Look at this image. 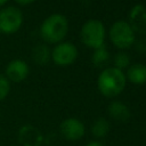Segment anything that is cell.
<instances>
[{"instance_id":"obj_1","label":"cell","mask_w":146,"mask_h":146,"mask_svg":"<svg viewBox=\"0 0 146 146\" xmlns=\"http://www.w3.org/2000/svg\"><path fill=\"white\" fill-rule=\"evenodd\" d=\"M125 84V73L114 66L104 68L97 78V88L99 92L107 98L119 96L124 90Z\"/></svg>"},{"instance_id":"obj_2","label":"cell","mask_w":146,"mask_h":146,"mask_svg":"<svg viewBox=\"0 0 146 146\" xmlns=\"http://www.w3.org/2000/svg\"><path fill=\"white\" fill-rule=\"evenodd\" d=\"M40 36L47 43L57 44L62 42L68 32L67 18L62 14H51L43 19L39 29Z\"/></svg>"},{"instance_id":"obj_3","label":"cell","mask_w":146,"mask_h":146,"mask_svg":"<svg viewBox=\"0 0 146 146\" xmlns=\"http://www.w3.org/2000/svg\"><path fill=\"white\" fill-rule=\"evenodd\" d=\"M80 38L86 47L91 48L94 50L104 47L106 38V29L104 23L95 18L88 19L81 26Z\"/></svg>"},{"instance_id":"obj_4","label":"cell","mask_w":146,"mask_h":146,"mask_svg":"<svg viewBox=\"0 0 146 146\" xmlns=\"http://www.w3.org/2000/svg\"><path fill=\"white\" fill-rule=\"evenodd\" d=\"M110 40L116 48L124 50L136 42V32L127 21H116L110 27Z\"/></svg>"},{"instance_id":"obj_5","label":"cell","mask_w":146,"mask_h":146,"mask_svg":"<svg viewBox=\"0 0 146 146\" xmlns=\"http://www.w3.org/2000/svg\"><path fill=\"white\" fill-rule=\"evenodd\" d=\"M24 16L19 8L8 6L0 9V32L2 34H14L23 25Z\"/></svg>"},{"instance_id":"obj_6","label":"cell","mask_w":146,"mask_h":146,"mask_svg":"<svg viewBox=\"0 0 146 146\" xmlns=\"http://www.w3.org/2000/svg\"><path fill=\"white\" fill-rule=\"evenodd\" d=\"M78 48L74 43L68 41H62L51 50V60L57 66H70L78 58Z\"/></svg>"},{"instance_id":"obj_7","label":"cell","mask_w":146,"mask_h":146,"mask_svg":"<svg viewBox=\"0 0 146 146\" xmlns=\"http://www.w3.org/2000/svg\"><path fill=\"white\" fill-rule=\"evenodd\" d=\"M60 135L70 141H75L84 136L86 127L83 122L76 117H67L62 121L59 125Z\"/></svg>"},{"instance_id":"obj_8","label":"cell","mask_w":146,"mask_h":146,"mask_svg":"<svg viewBox=\"0 0 146 146\" xmlns=\"http://www.w3.org/2000/svg\"><path fill=\"white\" fill-rule=\"evenodd\" d=\"M30 73V67L29 64L19 58L10 60L5 70V76L8 79L9 82L14 83H19L24 81Z\"/></svg>"},{"instance_id":"obj_9","label":"cell","mask_w":146,"mask_h":146,"mask_svg":"<svg viewBox=\"0 0 146 146\" xmlns=\"http://www.w3.org/2000/svg\"><path fill=\"white\" fill-rule=\"evenodd\" d=\"M43 140L41 131L31 124H24L18 130V141L22 146H41Z\"/></svg>"},{"instance_id":"obj_10","label":"cell","mask_w":146,"mask_h":146,"mask_svg":"<svg viewBox=\"0 0 146 146\" xmlns=\"http://www.w3.org/2000/svg\"><path fill=\"white\" fill-rule=\"evenodd\" d=\"M127 22L135 32L146 33V7L140 3L132 6L128 13Z\"/></svg>"},{"instance_id":"obj_11","label":"cell","mask_w":146,"mask_h":146,"mask_svg":"<svg viewBox=\"0 0 146 146\" xmlns=\"http://www.w3.org/2000/svg\"><path fill=\"white\" fill-rule=\"evenodd\" d=\"M107 113L108 115L121 123H124L127 121H129L131 113H130V108L128 107L127 104H124L121 100H113L110 103L108 107H107Z\"/></svg>"},{"instance_id":"obj_12","label":"cell","mask_w":146,"mask_h":146,"mask_svg":"<svg viewBox=\"0 0 146 146\" xmlns=\"http://www.w3.org/2000/svg\"><path fill=\"white\" fill-rule=\"evenodd\" d=\"M125 78L133 84L140 86L146 83V65L141 63L130 64V66L127 68Z\"/></svg>"},{"instance_id":"obj_13","label":"cell","mask_w":146,"mask_h":146,"mask_svg":"<svg viewBox=\"0 0 146 146\" xmlns=\"http://www.w3.org/2000/svg\"><path fill=\"white\" fill-rule=\"evenodd\" d=\"M32 59L38 65H46L51 59V50L46 43L34 46L32 49Z\"/></svg>"},{"instance_id":"obj_14","label":"cell","mask_w":146,"mask_h":146,"mask_svg":"<svg viewBox=\"0 0 146 146\" xmlns=\"http://www.w3.org/2000/svg\"><path fill=\"white\" fill-rule=\"evenodd\" d=\"M111 130V124L110 121L105 117H98L94 121L92 125H91V133L94 137L102 139L104 137H106L108 135Z\"/></svg>"},{"instance_id":"obj_15","label":"cell","mask_w":146,"mask_h":146,"mask_svg":"<svg viewBox=\"0 0 146 146\" xmlns=\"http://www.w3.org/2000/svg\"><path fill=\"white\" fill-rule=\"evenodd\" d=\"M91 63L96 67H100L105 65L110 59V52L105 47H100L98 49H95L91 55Z\"/></svg>"},{"instance_id":"obj_16","label":"cell","mask_w":146,"mask_h":146,"mask_svg":"<svg viewBox=\"0 0 146 146\" xmlns=\"http://www.w3.org/2000/svg\"><path fill=\"white\" fill-rule=\"evenodd\" d=\"M113 63L114 67L122 71L123 68H128L130 66V57L125 51H119L114 55Z\"/></svg>"},{"instance_id":"obj_17","label":"cell","mask_w":146,"mask_h":146,"mask_svg":"<svg viewBox=\"0 0 146 146\" xmlns=\"http://www.w3.org/2000/svg\"><path fill=\"white\" fill-rule=\"evenodd\" d=\"M10 91V82L5 76V74L0 73V102L3 100Z\"/></svg>"},{"instance_id":"obj_18","label":"cell","mask_w":146,"mask_h":146,"mask_svg":"<svg viewBox=\"0 0 146 146\" xmlns=\"http://www.w3.org/2000/svg\"><path fill=\"white\" fill-rule=\"evenodd\" d=\"M136 43V50L139 51V52H145L146 51V42L145 41H137L135 42Z\"/></svg>"},{"instance_id":"obj_19","label":"cell","mask_w":146,"mask_h":146,"mask_svg":"<svg viewBox=\"0 0 146 146\" xmlns=\"http://www.w3.org/2000/svg\"><path fill=\"white\" fill-rule=\"evenodd\" d=\"M14 1L19 6H27V5H31L32 2H34V0H14Z\"/></svg>"},{"instance_id":"obj_20","label":"cell","mask_w":146,"mask_h":146,"mask_svg":"<svg viewBox=\"0 0 146 146\" xmlns=\"http://www.w3.org/2000/svg\"><path fill=\"white\" fill-rule=\"evenodd\" d=\"M84 146H105L102 141H98V140H92V141H89Z\"/></svg>"},{"instance_id":"obj_21","label":"cell","mask_w":146,"mask_h":146,"mask_svg":"<svg viewBox=\"0 0 146 146\" xmlns=\"http://www.w3.org/2000/svg\"><path fill=\"white\" fill-rule=\"evenodd\" d=\"M9 0H0V7H2V6H5L7 2H8Z\"/></svg>"}]
</instances>
